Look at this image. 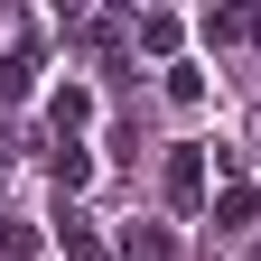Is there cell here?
<instances>
[{
	"instance_id": "obj_1",
	"label": "cell",
	"mask_w": 261,
	"mask_h": 261,
	"mask_svg": "<svg viewBox=\"0 0 261 261\" xmlns=\"http://www.w3.org/2000/svg\"><path fill=\"white\" fill-rule=\"evenodd\" d=\"M205 168H215V159L196 149V140H187V149H168V168H159V187H168V205H177V215H196V205H205Z\"/></svg>"
},
{
	"instance_id": "obj_2",
	"label": "cell",
	"mask_w": 261,
	"mask_h": 261,
	"mask_svg": "<svg viewBox=\"0 0 261 261\" xmlns=\"http://www.w3.org/2000/svg\"><path fill=\"white\" fill-rule=\"evenodd\" d=\"M47 177H56L65 196H84V187H93V149H84V140H47Z\"/></svg>"
},
{
	"instance_id": "obj_3",
	"label": "cell",
	"mask_w": 261,
	"mask_h": 261,
	"mask_svg": "<svg viewBox=\"0 0 261 261\" xmlns=\"http://www.w3.org/2000/svg\"><path fill=\"white\" fill-rule=\"evenodd\" d=\"M56 252H65V261H112V243H103V233H93V224H84L75 205H65V215H56Z\"/></svg>"
},
{
	"instance_id": "obj_4",
	"label": "cell",
	"mask_w": 261,
	"mask_h": 261,
	"mask_svg": "<svg viewBox=\"0 0 261 261\" xmlns=\"http://www.w3.org/2000/svg\"><path fill=\"white\" fill-rule=\"evenodd\" d=\"M252 215H261V196H252L243 177H233V187H224V196H215V233H243V224H252Z\"/></svg>"
},
{
	"instance_id": "obj_5",
	"label": "cell",
	"mask_w": 261,
	"mask_h": 261,
	"mask_svg": "<svg viewBox=\"0 0 261 261\" xmlns=\"http://www.w3.org/2000/svg\"><path fill=\"white\" fill-rule=\"evenodd\" d=\"M47 112H56V140H75V130L93 121V93H84V84H56V103H47Z\"/></svg>"
},
{
	"instance_id": "obj_6",
	"label": "cell",
	"mask_w": 261,
	"mask_h": 261,
	"mask_svg": "<svg viewBox=\"0 0 261 261\" xmlns=\"http://www.w3.org/2000/svg\"><path fill=\"white\" fill-rule=\"evenodd\" d=\"M205 38H224V47H261V10H215Z\"/></svg>"
},
{
	"instance_id": "obj_7",
	"label": "cell",
	"mask_w": 261,
	"mask_h": 261,
	"mask_svg": "<svg viewBox=\"0 0 261 261\" xmlns=\"http://www.w3.org/2000/svg\"><path fill=\"white\" fill-rule=\"evenodd\" d=\"M112 252H121V261H177V243L159 233V224H130V233H121Z\"/></svg>"
},
{
	"instance_id": "obj_8",
	"label": "cell",
	"mask_w": 261,
	"mask_h": 261,
	"mask_svg": "<svg viewBox=\"0 0 261 261\" xmlns=\"http://www.w3.org/2000/svg\"><path fill=\"white\" fill-rule=\"evenodd\" d=\"M177 38H187V28H177L168 10H149V19H140V47H149V56H177Z\"/></svg>"
},
{
	"instance_id": "obj_9",
	"label": "cell",
	"mask_w": 261,
	"mask_h": 261,
	"mask_svg": "<svg viewBox=\"0 0 261 261\" xmlns=\"http://www.w3.org/2000/svg\"><path fill=\"white\" fill-rule=\"evenodd\" d=\"M28 84H38V65H28V56H0V103H28Z\"/></svg>"
}]
</instances>
